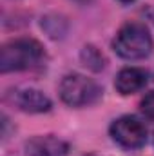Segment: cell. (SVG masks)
Wrapping results in <instances>:
<instances>
[{"label": "cell", "mask_w": 154, "mask_h": 156, "mask_svg": "<svg viewBox=\"0 0 154 156\" xmlns=\"http://www.w3.org/2000/svg\"><path fill=\"white\" fill-rule=\"evenodd\" d=\"M45 60L42 44L33 38H16L4 44L0 51V71H26L40 67Z\"/></svg>", "instance_id": "obj_1"}, {"label": "cell", "mask_w": 154, "mask_h": 156, "mask_svg": "<svg viewBox=\"0 0 154 156\" xmlns=\"http://www.w3.org/2000/svg\"><path fill=\"white\" fill-rule=\"evenodd\" d=\"M113 49L125 60H140L151 55L152 37L143 24L129 22L120 27L116 38L113 40Z\"/></svg>", "instance_id": "obj_2"}, {"label": "cell", "mask_w": 154, "mask_h": 156, "mask_svg": "<svg viewBox=\"0 0 154 156\" xmlns=\"http://www.w3.org/2000/svg\"><path fill=\"white\" fill-rule=\"evenodd\" d=\"M100 87L96 82L83 75H67L60 83V98L71 107L91 105L100 98Z\"/></svg>", "instance_id": "obj_3"}, {"label": "cell", "mask_w": 154, "mask_h": 156, "mask_svg": "<svg viewBox=\"0 0 154 156\" xmlns=\"http://www.w3.org/2000/svg\"><path fill=\"white\" fill-rule=\"evenodd\" d=\"M111 136L123 149H140L147 142V129L138 118L121 116L113 122Z\"/></svg>", "instance_id": "obj_4"}, {"label": "cell", "mask_w": 154, "mask_h": 156, "mask_svg": "<svg viewBox=\"0 0 154 156\" xmlns=\"http://www.w3.org/2000/svg\"><path fill=\"white\" fill-rule=\"evenodd\" d=\"M9 100L26 113H45L51 109V100L38 89H15L9 93Z\"/></svg>", "instance_id": "obj_5"}, {"label": "cell", "mask_w": 154, "mask_h": 156, "mask_svg": "<svg viewBox=\"0 0 154 156\" xmlns=\"http://www.w3.org/2000/svg\"><path fill=\"white\" fill-rule=\"evenodd\" d=\"M27 156H69V145L56 136H35L26 144Z\"/></svg>", "instance_id": "obj_6"}, {"label": "cell", "mask_w": 154, "mask_h": 156, "mask_svg": "<svg viewBox=\"0 0 154 156\" xmlns=\"http://www.w3.org/2000/svg\"><path fill=\"white\" fill-rule=\"evenodd\" d=\"M147 80H149V75H147L145 69H142V67H125L118 73L114 85L120 94L127 96V94H132V93L140 91L142 87H145Z\"/></svg>", "instance_id": "obj_7"}, {"label": "cell", "mask_w": 154, "mask_h": 156, "mask_svg": "<svg viewBox=\"0 0 154 156\" xmlns=\"http://www.w3.org/2000/svg\"><path fill=\"white\" fill-rule=\"evenodd\" d=\"M82 62H83L85 67L94 69V71H100V69L105 66V58L100 55L98 49H94V47H91V45L82 51Z\"/></svg>", "instance_id": "obj_8"}, {"label": "cell", "mask_w": 154, "mask_h": 156, "mask_svg": "<svg viewBox=\"0 0 154 156\" xmlns=\"http://www.w3.org/2000/svg\"><path fill=\"white\" fill-rule=\"evenodd\" d=\"M140 109H142V113H143V116L151 118L154 120V91L152 93H149L143 100H142V104H140Z\"/></svg>", "instance_id": "obj_9"}, {"label": "cell", "mask_w": 154, "mask_h": 156, "mask_svg": "<svg viewBox=\"0 0 154 156\" xmlns=\"http://www.w3.org/2000/svg\"><path fill=\"white\" fill-rule=\"evenodd\" d=\"M120 2H134V0H120Z\"/></svg>", "instance_id": "obj_10"}, {"label": "cell", "mask_w": 154, "mask_h": 156, "mask_svg": "<svg viewBox=\"0 0 154 156\" xmlns=\"http://www.w3.org/2000/svg\"><path fill=\"white\" fill-rule=\"evenodd\" d=\"M78 2H89V0H78Z\"/></svg>", "instance_id": "obj_11"}, {"label": "cell", "mask_w": 154, "mask_h": 156, "mask_svg": "<svg viewBox=\"0 0 154 156\" xmlns=\"http://www.w3.org/2000/svg\"><path fill=\"white\" fill-rule=\"evenodd\" d=\"M85 156H94V154H85Z\"/></svg>", "instance_id": "obj_12"}]
</instances>
